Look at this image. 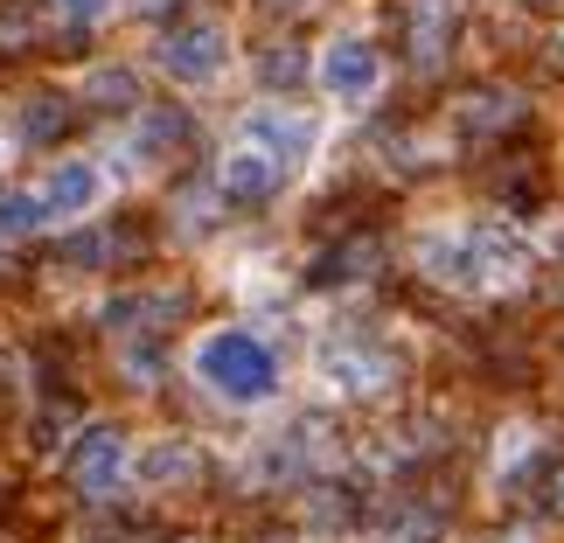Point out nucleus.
I'll return each mask as SVG.
<instances>
[{
  "label": "nucleus",
  "instance_id": "18",
  "mask_svg": "<svg viewBox=\"0 0 564 543\" xmlns=\"http://www.w3.org/2000/svg\"><path fill=\"white\" fill-rule=\"evenodd\" d=\"M133 8H140V14H161V8H175V0H133Z\"/></svg>",
  "mask_w": 564,
  "mask_h": 543
},
{
  "label": "nucleus",
  "instance_id": "10",
  "mask_svg": "<svg viewBox=\"0 0 564 543\" xmlns=\"http://www.w3.org/2000/svg\"><path fill=\"white\" fill-rule=\"evenodd\" d=\"M404 29H411V63L440 70L453 50V29H460V0H404Z\"/></svg>",
  "mask_w": 564,
  "mask_h": 543
},
{
  "label": "nucleus",
  "instance_id": "13",
  "mask_svg": "<svg viewBox=\"0 0 564 543\" xmlns=\"http://www.w3.org/2000/svg\"><path fill=\"white\" fill-rule=\"evenodd\" d=\"M182 133H188L182 112H140V126H133V154H140V161H161L167 146H182Z\"/></svg>",
  "mask_w": 564,
  "mask_h": 543
},
{
  "label": "nucleus",
  "instance_id": "1",
  "mask_svg": "<svg viewBox=\"0 0 564 543\" xmlns=\"http://www.w3.org/2000/svg\"><path fill=\"white\" fill-rule=\"evenodd\" d=\"M419 265L440 279V286H460V293H502L523 279L530 265V245L516 237L509 224H446V230H425L419 237Z\"/></svg>",
  "mask_w": 564,
  "mask_h": 543
},
{
  "label": "nucleus",
  "instance_id": "21",
  "mask_svg": "<svg viewBox=\"0 0 564 543\" xmlns=\"http://www.w3.org/2000/svg\"><path fill=\"white\" fill-rule=\"evenodd\" d=\"M557 509H564V474H557Z\"/></svg>",
  "mask_w": 564,
  "mask_h": 543
},
{
  "label": "nucleus",
  "instance_id": "7",
  "mask_svg": "<svg viewBox=\"0 0 564 543\" xmlns=\"http://www.w3.org/2000/svg\"><path fill=\"white\" fill-rule=\"evenodd\" d=\"M321 383L341 390V398H377L390 383V356L362 335H335L328 349H321Z\"/></svg>",
  "mask_w": 564,
  "mask_h": 543
},
{
  "label": "nucleus",
  "instance_id": "12",
  "mask_svg": "<svg viewBox=\"0 0 564 543\" xmlns=\"http://www.w3.org/2000/svg\"><path fill=\"white\" fill-rule=\"evenodd\" d=\"M50 224V209H42L35 188H0V245H14V237H35Z\"/></svg>",
  "mask_w": 564,
  "mask_h": 543
},
{
  "label": "nucleus",
  "instance_id": "9",
  "mask_svg": "<svg viewBox=\"0 0 564 543\" xmlns=\"http://www.w3.org/2000/svg\"><path fill=\"white\" fill-rule=\"evenodd\" d=\"M216 188L230 195V203H272L279 188H286V167H279L272 154H258V146L237 140L224 161H216Z\"/></svg>",
  "mask_w": 564,
  "mask_h": 543
},
{
  "label": "nucleus",
  "instance_id": "20",
  "mask_svg": "<svg viewBox=\"0 0 564 543\" xmlns=\"http://www.w3.org/2000/svg\"><path fill=\"white\" fill-rule=\"evenodd\" d=\"M272 8H307V0H272Z\"/></svg>",
  "mask_w": 564,
  "mask_h": 543
},
{
  "label": "nucleus",
  "instance_id": "16",
  "mask_svg": "<svg viewBox=\"0 0 564 543\" xmlns=\"http://www.w3.org/2000/svg\"><path fill=\"white\" fill-rule=\"evenodd\" d=\"M91 91H98V98H126V105H133V77H126V70H98V77H91Z\"/></svg>",
  "mask_w": 564,
  "mask_h": 543
},
{
  "label": "nucleus",
  "instance_id": "17",
  "mask_svg": "<svg viewBox=\"0 0 564 543\" xmlns=\"http://www.w3.org/2000/svg\"><path fill=\"white\" fill-rule=\"evenodd\" d=\"M265 77H279V84H286V77H300V56H286V50H279V56H265Z\"/></svg>",
  "mask_w": 564,
  "mask_h": 543
},
{
  "label": "nucleus",
  "instance_id": "8",
  "mask_svg": "<svg viewBox=\"0 0 564 543\" xmlns=\"http://www.w3.org/2000/svg\"><path fill=\"white\" fill-rule=\"evenodd\" d=\"M35 195H42V209H50V224H84V216L105 203V167L91 154H70V161L50 167V182Z\"/></svg>",
  "mask_w": 564,
  "mask_h": 543
},
{
  "label": "nucleus",
  "instance_id": "6",
  "mask_svg": "<svg viewBox=\"0 0 564 543\" xmlns=\"http://www.w3.org/2000/svg\"><path fill=\"white\" fill-rule=\"evenodd\" d=\"M63 467H70V481L84 495H98V502H105V495H119V481L133 474V446H126L119 425H84L77 439H70V460H63Z\"/></svg>",
  "mask_w": 564,
  "mask_h": 543
},
{
  "label": "nucleus",
  "instance_id": "5",
  "mask_svg": "<svg viewBox=\"0 0 564 543\" xmlns=\"http://www.w3.org/2000/svg\"><path fill=\"white\" fill-rule=\"evenodd\" d=\"M245 146H258V154H272L279 167H307L314 146H321V119H307L300 105H258V112H245Z\"/></svg>",
  "mask_w": 564,
  "mask_h": 543
},
{
  "label": "nucleus",
  "instance_id": "11",
  "mask_svg": "<svg viewBox=\"0 0 564 543\" xmlns=\"http://www.w3.org/2000/svg\"><path fill=\"white\" fill-rule=\"evenodd\" d=\"M133 474H140L147 488H188L195 474H203V453H195L188 439H154V446L133 460Z\"/></svg>",
  "mask_w": 564,
  "mask_h": 543
},
{
  "label": "nucleus",
  "instance_id": "14",
  "mask_svg": "<svg viewBox=\"0 0 564 543\" xmlns=\"http://www.w3.org/2000/svg\"><path fill=\"white\" fill-rule=\"evenodd\" d=\"M523 105H516V91H474L467 98V112H460V126L467 133H495V126H509Z\"/></svg>",
  "mask_w": 564,
  "mask_h": 543
},
{
  "label": "nucleus",
  "instance_id": "4",
  "mask_svg": "<svg viewBox=\"0 0 564 543\" xmlns=\"http://www.w3.org/2000/svg\"><path fill=\"white\" fill-rule=\"evenodd\" d=\"M314 84L328 91L335 105H370L377 91H383V56H377V42L370 35H335L328 50L314 56Z\"/></svg>",
  "mask_w": 564,
  "mask_h": 543
},
{
  "label": "nucleus",
  "instance_id": "19",
  "mask_svg": "<svg viewBox=\"0 0 564 543\" xmlns=\"http://www.w3.org/2000/svg\"><path fill=\"white\" fill-rule=\"evenodd\" d=\"M523 8H564V0H523Z\"/></svg>",
  "mask_w": 564,
  "mask_h": 543
},
{
  "label": "nucleus",
  "instance_id": "2",
  "mask_svg": "<svg viewBox=\"0 0 564 543\" xmlns=\"http://www.w3.org/2000/svg\"><path fill=\"white\" fill-rule=\"evenodd\" d=\"M188 369H195V383L224 404H272L279 398V356H272V341L251 335V328H209L195 341Z\"/></svg>",
  "mask_w": 564,
  "mask_h": 543
},
{
  "label": "nucleus",
  "instance_id": "3",
  "mask_svg": "<svg viewBox=\"0 0 564 543\" xmlns=\"http://www.w3.org/2000/svg\"><path fill=\"white\" fill-rule=\"evenodd\" d=\"M154 70L167 84H182V91H203L230 70V35L224 21H182V29H167L154 42Z\"/></svg>",
  "mask_w": 564,
  "mask_h": 543
},
{
  "label": "nucleus",
  "instance_id": "15",
  "mask_svg": "<svg viewBox=\"0 0 564 543\" xmlns=\"http://www.w3.org/2000/svg\"><path fill=\"white\" fill-rule=\"evenodd\" d=\"M50 8H56V21H70V29H98L119 0H50Z\"/></svg>",
  "mask_w": 564,
  "mask_h": 543
}]
</instances>
